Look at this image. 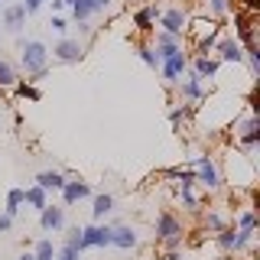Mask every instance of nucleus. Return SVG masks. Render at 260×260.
I'll return each mask as SVG.
<instances>
[{
  "label": "nucleus",
  "mask_w": 260,
  "mask_h": 260,
  "mask_svg": "<svg viewBox=\"0 0 260 260\" xmlns=\"http://www.w3.org/2000/svg\"><path fill=\"white\" fill-rule=\"evenodd\" d=\"M16 91H20V98H29V101H39V88H32V85H26V81H20V85H16Z\"/></svg>",
  "instance_id": "a878e982"
},
{
  "label": "nucleus",
  "mask_w": 260,
  "mask_h": 260,
  "mask_svg": "<svg viewBox=\"0 0 260 260\" xmlns=\"http://www.w3.org/2000/svg\"><path fill=\"white\" fill-rule=\"evenodd\" d=\"M195 169H199V173H195V182L208 185V189H215V185L221 182V179H218V169H215V162H211L208 156H199V159H195Z\"/></svg>",
  "instance_id": "20e7f679"
},
{
  "label": "nucleus",
  "mask_w": 260,
  "mask_h": 260,
  "mask_svg": "<svg viewBox=\"0 0 260 260\" xmlns=\"http://www.w3.org/2000/svg\"><path fill=\"white\" fill-rule=\"evenodd\" d=\"M228 7H231L228 0H211V10H215L218 16H221V13H228Z\"/></svg>",
  "instance_id": "7c9ffc66"
},
{
  "label": "nucleus",
  "mask_w": 260,
  "mask_h": 260,
  "mask_svg": "<svg viewBox=\"0 0 260 260\" xmlns=\"http://www.w3.org/2000/svg\"><path fill=\"white\" fill-rule=\"evenodd\" d=\"M111 244H114V247H120V250L137 247V231H134V228H127V224L111 228Z\"/></svg>",
  "instance_id": "1a4fd4ad"
},
{
  "label": "nucleus",
  "mask_w": 260,
  "mask_h": 260,
  "mask_svg": "<svg viewBox=\"0 0 260 260\" xmlns=\"http://www.w3.org/2000/svg\"><path fill=\"white\" fill-rule=\"evenodd\" d=\"M179 195H182V202H185L189 208H195V205H199V202H195V195H192V189H179Z\"/></svg>",
  "instance_id": "c85d7f7f"
},
{
  "label": "nucleus",
  "mask_w": 260,
  "mask_h": 260,
  "mask_svg": "<svg viewBox=\"0 0 260 260\" xmlns=\"http://www.w3.org/2000/svg\"><path fill=\"white\" fill-rule=\"evenodd\" d=\"M111 244V228L108 224H88L78 231V254L88 247H108Z\"/></svg>",
  "instance_id": "f03ea898"
},
{
  "label": "nucleus",
  "mask_w": 260,
  "mask_h": 260,
  "mask_svg": "<svg viewBox=\"0 0 260 260\" xmlns=\"http://www.w3.org/2000/svg\"><path fill=\"white\" fill-rule=\"evenodd\" d=\"M16 85V69L7 59H0V88H13Z\"/></svg>",
  "instance_id": "412c9836"
},
{
  "label": "nucleus",
  "mask_w": 260,
  "mask_h": 260,
  "mask_svg": "<svg viewBox=\"0 0 260 260\" xmlns=\"http://www.w3.org/2000/svg\"><path fill=\"white\" fill-rule=\"evenodd\" d=\"M20 260H32V254H23V257H20Z\"/></svg>",
  "instance_id": "72a5a7b5"
},
{
  "label": "nucleus",
  "mask_w": 260,
  "mask_h": 260,
  "mask_svg": "<svg viewBox=\"0 0 260 260\" xmlns=\"http://www.w3.org/2000/svg\"><path fill=\"white\" fill-rule=\"evenodd\" d=\"M10 224H13V218H7V215H0V231H10Z\"/></svg>",
  "instance_id": "473e14b6"
},
{
  "label": "nucleus",
  "mask_w": 260,
  "mask_h": 260,
  "mask_svg": "<svg viewBox=\"0 0 260 260\" xmlns=\"http://www.w3.org/2000/svg\"><path fill=\"white\" fill-rule=\"evenodd\" d=\"M215 72H218L215 59H208V55H199V59H195V75H199V78H211Z\"/></svg>",
  "instance_id": "a211bd4d"
},
{
  "label": "nucleus",
  "mask_w": 260,
  "mask_h": 260,
  "mask_svg": "<svg viewBox=\"0 0 260 260\" xmlns=\"http://www.w3.org/2000/svg\"><path fill=\"white\" fill-rule=\"evenodd\" d=\"M23 65H26L29 72V81H39L46 78V65H49V49L39 43V39H29V43H23Z\"/></svg>",
  "instance_id": "f257e3e1"
},
{
  "label": "nucleus",
  "mask_w": 260,
  "mask_h": 260,
  "mask_svg": "<svg viewBox=\"0 0 260 260\" xmlns=\"http://www.w3.org/2000/svg\"><path fill=\"white\" fill-rule=\"evenodd\" d=\"M241 228H244V231H254V228H257V215H254V211H244V215H241Z\"/></svg>",
  "instance_id": "bb28decb"
},
{
  "label": "nucleus",
  "mask_w": 260,
  "mask_h": 260,
  "mask_svg": "<svg viewBox=\"0 0 260 260\" xmlns=\"http://www.w3.org/2000/svg\"><path fill=\"white\" fill-rule=\"evenodd\" d=\"M49 26H52L55 32H65V29H69V26H65V20H62V16H52V23H49Z\"/></svg>",
  "instance_id": "2f4dec72"
},
{
  "label": "nucleus",
  "mask_w": 260,
  "mask_h": 260,
  "mask_svg": "<svg viewBox=\"0 0 260 260\" xmlns=\"http://www.w3.org/2000/svg\"><path fill=\"white\" fill-rule=\"evenodd\" d=\"M39 7H43V0H23V10H26V16H29V13H36Z\"/></svg>",
  "instance_id": "c756f323"
},
{
  "label": "nucleus",
  "mask_w": 260,
  "mask_h": 260,
  "mask_svg": "<svg viewBox=\"0 0 260 260\" xmlns=\"http://www.w3.org/2000/svg\"><path fill=\"white\" fill-rule=\"evenodd\" d=\"M62 4L72 7L75 20H88V16L98 13V10H108V0H62Z\"/></svg>",
  "instance_id": "39448f33"
},
{
  "label": "nucleus",
  "mask_w": 260,
  "mask_h": 260,
  "mask_svg": "<svg viewBox=\"0 0 260 260\" xmlns=\"http://www.w3.org/2000/svg\"><path fill=\"white\" fill-rule=\"evenodd\" d=\"M189 69V59H185V52H176V55H169V59H162V78L166 81H179V75Z\"/></svg>",
  "instance_id": "423d86ee"
},
{
  "label": "nucleus",
  "mask_w": 260,
  "mask_h": 260,
  "mask_svg": "<svg viewBox=\"0 0 260 260\" xmlns=\"http://www.w3.org/2000/svg\"><path fill=\"white\" fill-rule=\"evenodd\" d=\"M52 55L65 65H75V62H81V55H85V46H81L78 39H59L55 49H52Z\"/></svg>",
  "instance_id": "7ed1b4c3"
},
{
  "label": "nucleus",
  "mask_w": 260,
  "mask_h": 260,
  "mask_svg": "<svg viewBox=\"0 0 260 260\" xmlns=\"http://www.w3.org/2000/svg\"><path fill=\"white\" fill-rule=\"evenodd\" d=\"M20 205H23V189H10V192H7V208H4V215L13 218L16 211H20Z\"/></svg>",
  "instance_id": "6ab92c4d"
},
{
  "label": "nucleus",
  "mask_w": 260,
  "mask_h": 260,
  "mask_svg": "<svg viewBox=\"0 0 260 260\" xmlns=\"http://www.w3.org/2000/svg\"><path fill=\"white\" fill-rule=\"evenodd\" d=\"M23 23H26V10H23V4L7 7V10H4V26L10 29V32H20Z\"/></svg>",
  "instance_id": "f8f14e48"
},
{
  "label": "nucleus",
  "mask_w": 260,
  "mask_h": 260,
  "mask_svg": "<svg viewBox=\"0 0 260 260\" xmlns=\"http://www.w3.org/2000/svg\"><path fill=\"white\" fill-rule=\"evenodd\" d=\"M257 137H260V120L250 114L247 120L241 124V140H244V146H254L257 143Z\"/></svg>",
  "instance_id": "4468645a"
},
{
  "label": "nucleus",
  "mask_w": 260,
  "mask_h": 260,
  "mask_svg": "<svg viewBox=\"0 0 260 260\" xmlns=\"http://www.w3.org/2000/svg\"><path fill=\"white\" fill-rule=\"evenodd\" d=\"M36 185H39V189H62V185H65V176L62 173H39L36 176Z\"/></svg>",
  "instance_id": "f3484780"
},
{
  "label": "nucleus",
  "mask_w": 260,
  "mask_h": 260,
  "mask_svg": "<svg viewBox=\"0 0 260 260\" xmlns=\"http://www.w3.org/2000/svg\"><path fill=\"white\" fill-rule=\"evenodd\" d=\"M182 98H185V101H199V98H202V78L195 75V72L182 81Z\"/></svg>",
  "instance_id": "dca6fc26"
},
{
  "label": "nucleus",
  "mask_w": 260,
  "mask_h": 260,
  "mask_svg": "<svg viewBox=\"0 0 260 260\" xmlns=\"http://www.w3.org/2000/svg\"><path fill=\"white\" fill-rule=\"evenodd\" d=\"M111 205H114V199H111V195L108 192H104V195H98V199H94V218H104V215H108V211H111Z\"/></svg>",
  "instance_id": "5701e85b"
},
{
  "label": "nucleus",
  "mask_w": 260,
  "mask_h": 260,
  "mask_svg": "<svg viewBox=\"0 0 260 260\" xmlns=\"http://www.w3.org/2000/svg\"><path fill=\"white\" fill-rule=\"evenodd\" d=\"M32 260H55V247H52V241H39V244H36V254H32Z\"/></svg>",
  "instance_id": "b1692460"
},
{
  "label": "nucleus",
  "mask_w": 260,
  "mask_h": 260,
  "mask_svg": "<svg viewBox=\"0 0 260 260\" xmlns=\"http://www.w3.org/2000/svg\"><path fill=\"white\" fill-rule=\"evenodd\" d=\"M62 195H65V205H75L78 199H88V195H91V189H88L85 182H81V179H65V185H62Z\"/></svg>",
  "instance_id": "9d476101"
},
{
  "label": "nucleus",
  "mask_w": 260,
  "mask_h": 260,
  "mask_svg": "<svg viewBox=\"0 0 260 260\" xmlns=\"http://www.w3.org/2000/svg\"><path fill=\"white\" fill-rule=\"evenodd\" d=\"M218 52H221V62H241L244 59V49L234 36H224L221 43H218Z\"/></svg>",
  "instance_id": "9b49d317"
},
{
  "label": "nucleus",
  "mask_w": 260,
  "mask_h": 260,
  "mask_svg": "<svg viewBox=\"0 0 260 260\" xmlns=\"http://www.w3.org/2000/svg\"><path fill=\"white\" fill-rule=\"evenodd\" d=\"M23 202H26V205H32L36 211H43V208L49 205L46 189H39V185H29V189H23Z\"/></svg>",
  "instance_id": "2eb2a0df"
},
{
  "label": "nucleus",
  "mask_w": 260,
  "mask_h": 260,
  "mask_svg": "<svg viewBox=\"0 0 260 260\" xmlns=\"http://www.w3.org/2000/svg\"><path fill=\"white\" fill-rule=\"evenodd\" d=\"M55 260H78V231L72 234L69 241H65V247L55 254Z\"/></svg>",
  "instance_id": "aec40b11"
},
{
  "label": "nucleus",
  "mask_w": 260,
  "mask_h": 260,
  "mask_svg": "<svg viewBox=\"0 0 260 260\" xmlns=\"http://www.w3.org/2000/svg\"><path fill=\"white\" fill-rule=\"evenodd\" d=\"M156 20H159V10H156V7H146V10H137V16H134V26L140 29V32H150Z\"/></svg>",
  "instance_id": "ddd939ff"
},
{
  "label": "nucleus",
  "mask_w": 260,
  "mask_h": 260,
  "mask_svg": "<svg viewBox=\"0 0 260 260\" xmlns=\"http://www.w3.org/2000/svg\"><path fill=\"white\" fill-rule=\"evenodd\" d=\"M205 224L211 228V231H221V228H224V224H221V215H215V211H211V215L205 218Z\"/></svg>",
  "instance_id": "cd10ccee"
},
{
  "label": "nucleus",
  "mask_w": 260,
  "mask_h": 260,
  "mask_svg": "<svg viewBox=\"0 0 260 260\" xmlns=\"http://www.w3.org/2000/svg\"><path fill=\"white\" fill-rule=\"evenodd\" d=\"M39 221H43V231H59V228L65 224V208L46 205L43 211H39Z\"/></svg>",
  "instance_id": "6e6552de"
},
{
  "label": "nucleus",
  "mask_w": 260,
  "mask_h": 260,
  "mask_svg": "<svg viewBox=\"0 0 260 260\" xmlns=\"http://www.w3.org/2000/svg\"><path fill=\"white\" fill-rule=\"evenodd\" d=\"M140 59H143L146 65H150V69H156V65H159V59H156V49H153V46H140Z\"/></svg>",
  "instance_id": "393cba45"
},
{
  "label": "nucleus",
  "mask_w": 260,
  "mask_h": 260,
  "mask_svg": "<svg viewBox=\"0 0 260 260\" xmlns=\"http://www.w3.org/2000/svg\"><path fill=\"white\" fill-rule=\"evenodd\" d=\"M159 26L162 32H169V36H182V29H185V13L179 10V7H173V10H166L159 16Z\"/></svg>",
  "instance_id": "0eeeda50"
},
{
  "label": "nucleus",
  "mask_w": 260,
  "mask_h": 260,
  "mask_svg": "<svg viewBox=\"0 0 260 260\" xmlns=\"http://www.w3.org/2000/svg\"><path fill=\"white\" fill-rule=\"evenodd\" d=\"M218 244H221L224 250H238V231H231V228H221V231H218Z\"/></svg>",
  "instance_id": "4be33fe9"
}]
</instances>
